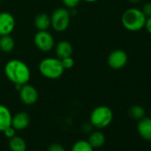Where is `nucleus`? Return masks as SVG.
Here are the masks:
<instances>
[{
	"instance_id": "5701e85b",
	"label": "nucleus",
	"mask_w": 151,
	"mask_h": 151,
	"mask_svg": "<svg viewBox=\"0 0 151 151\" xmlns=\"http://www.w3.org/2000/svg\"><path fill=\"white\" fill-rule=\"evenodd\" d=\"M141 12L146 16V18L151 17V2H147L143 5Z\"/></svg>"
},
{
	"instance_id": "6ab92c4d",
	"label": "nucleus",
	"mask_w": 151,
	"mask_h": 151,
	"mask_svg": "<svg viewBox=\"0 0 151 151\" xmlns=\"http://www.w3.org/2000/svg\"><path fill=\"white\" fill-rule=\"evenodd\" d=\"M93 150L94 148L91 146L88 140L86 139H79L78 141H76L71 147V151H93Z\"/></svg>"
},
{
	"instance_id": "f8f14e48",
	"label": "nucleus",
	"mask_w": 151,
	"mask_h": 151,
	"mask_svg": "<svg viewBox=\"0 0 151 151\" xmlns=\"http://www.w3.org/2000/svg\"><path fill=\"white\" fill-rule=\"evenodd\" d=\"M54 46H55L56 56L60 60L69 57L73 53V46L68 41H66V40L60 41Z\"/></svg>"
},
{
	"instance_id": "423d86ee",
	"label": "nucleus",
	"mask_w": 151,
	"mask_h": 151,
	"mask_svg": "<svg viewBox=\"0 0 151 151\" xmlns=\"http://www.w3.org/2000/svg\"><path fill=\"white\" fill-rule=\"evenodd\" d=\"M34 44L43 52H49L55 45L52 35L48 30H37L34 36Z\"/></svg>"
},
{
	"instance_id": "9b49d317",
	"label": "nucleus",
	"mask_w": 151,
	"mask_h": 151,
	"mask_svg": "<svg viewBox=\"0 0 151 151\" xmlns=\"http://www.w3.org/2000/svg\"><path fill=\"white\" fill-rule=\"evenodd\" d=\"M137 131L139 136L145 140H151V118L144 116L138 121Z\"/></svg>"
},
{
	"instance_id": "1a4fd4ad",
	"label": "nucleus",
	"mask_w": 151,
	"mask_h": 151,
	"mask_svg": "<svg viewBox=\"0 0 151 151\" xmlns=\"http://www.w3.org/2000/svg\"><path fill=\"white\" fill-rule=\"evenodd\" d=\"M15 18L8 12L0 13V37L11 35L15 28Z\"/></svg>"
},
{
	"instance_id": "4468645a",
	"label": "nucleus",
	"mask_w": 151,
	"mask_h": 151,
	"mask_svg": "<svg viewBox=\"0 0 151 151\" xmlns=\"http://www.w3.org/2000/svg\"><path fill=\"white\" fill-rule=\"evenodd\" d=\"M34 26L37 30H48L51 27V18L45 13L38 14L34 19Z\"/></svg>"
},
{
	"instance_id": "20e7f679",
	"label": "nucleus",
	"mask_w": 151,
	"mask_h": 151,
	"mask_svg": "<svg viewBox=\"0 0 151 151\" xmlns=\"http://www.w3.org/2000/svg\"><path fill=\"white\" fill-rule=\"evenodd\" d=\"M113 120V111L108 106H98L93 109L90 115L91 124L98 129L108 127Z\"/></svg>"
},
{
	"instance_id": "39448f33",
	"label": "nucleus",
	"mask_w": 151,
	"mask_h": 151,
	"mask_svg": "<svg viewBox=\"0 0 151 151\" xmlns=\"http://www.w3.org/2000/svg\"><path fill=\"white\" fill-rule=\"evenodd\" d=\"M51 18V27L57 32L65 31L70 23V13L65 7H60L55 9Z\"/></svg>"
},
{
	"instance_id": "0eeeda50",
	"label": "nucleus",
	"mask_w": 151,
	"mask_h": 151,
	"mask_svg": "<svg viewBox=\"0 0 151 151\" xmlns=\"http://www.w3.org/2000/svg\"><path fill=\"white\" fill-rule=\"evenodd\" d=\"M19 96L21 101L28 106L34 105L38 100V92L35 86L29 85V83L22 86L19 90Z\"/></svg>"
},
{
	"instance_id": "7ed1b4c3",
	"label": "nucleus",
	"mask_w": 151,
	"mask_h": 151,
	"mask_svg": "<svg viewBox=\"0 0 151 151\" xmlns=\"http://www.w3.org/2000/svg\"><path fill=\"white\" fill-rule=\"evenodd\" d=\"M38 69L43 77L48 79H58L64 73V68L59 58L48 57L42 60L39 63Z\"/></svg>"
},
{
	"instance_id": "ddd939ff",
	"label": "nucleus",
	"mask_w": 151,
	"mask_h": 151,
	"mask_svg": "<svg viewBox=\"0 0 151 151\" xmlns=\"http://www.w3.org/2000/svg\"><path fill=\"white\" fill-rule=\"evenodd\" d=\"M12 117L13 115L10 109L6 106L0 104V132L12 125Z\"/></svg>"
},
{
	"instance_id": "412c9836",
	"label": "nucleus",
	"mask_w": 151,
	"mask_h": 151,
	"mask_svg": "<svg viewBox=\"0 0 151 151\" xmlns=\"http://www.w3.org/2000/svg\"><path fill=\"white\" fill-rule=\"evenodd\" d=\"M61 1L67 8H72L73 9L79 5L81 0H61Z\"/></svg>"
},
{
	"instance_id": "a878e982",
	"label": "nucleus",
	"mask_w": 151,
	"mask_h": 151,
	"mask_svg": "<svg viewBox=\"0 0 151 151\" xmlns=\"http://www.w3.org/2000/svg\"><path fill=\"white\" fill-rule=\"evenodd\" d=\"M129 1H130L131 3H132V4H138V3L141 2L142 0H129Z\"/></svg>"
},
{
	"instance_id": "f257e3e1",
	"label": "nucleus",
	"mask_w": 151,
	"mask_h": 151,
	"mask_svg": "<svg viewBox=\"0 0 151 151\" xmlns=\"http://www.w3.org/2000/svg\"><path fill=\"white\" fill-rule=\"evenodd\" d=\"M4 72L7 79L14 86H23L29 83L31 77L29 66L18 59L8 60L5 65Z\"/></svg>"
},
{
	"instance_id": "aec40b11",
	"label": "nucleus",
	"mask_w": 151,
	"mask_h": 151,
	"mask_svg": "<svg viewBox=\"0 0 151 151\" xmlns=\"http://www.w3.org/2000/svg\"><path fill=\"white\" fill-rule=\"evenodd\" d=\"M60 60H61V64H62L64 69H69V68H73V66L75 64V61H74V60H73V58L71 56L61 59Z\"/></svg>"
},
{
	"instance_id": "b1692460",
	"label": "nucleus",
	"mask_w": 151,
	"mask_h": 151,
	"mask_svg": "<svg viewBox=\"0 0 151 151\" xmlns=\"http://www.w3.org/2000/svg\"><path fill=\"white\" fill-rule=\"evenodd\" d=\"M3 132H4L5 136H6L7 139H11V138H13L14 136L16 135V130H15L12 125L9 126V127H7L6 129H5V130L3 131Z\"/></svg>"
},
{
	"instance_id": "4be33fe9",
	"label": "nucleus",
	"mask_w": 151,
	"mask_h": 151,
	"mask_svg": "<svg viewBox=\"0 0 151 151\" xmlns=\"http://www.w3.org/2000/svg\"><path fill=\"white\" fill-rule=\"evenodd\" d=\"M47 151H66L65 147H63V145L60 144V143H52L48 148H47Z\"/></svg>"
},
{
	"instance_id": "bb28decb",
	"label": "nucleus",
	"mask_w": 151,
	"mask_h": 151,
	"mask_svg": "<svg viewBox=\"0 0 151 151\" xmlns=\"http://www.w3.org/2000/svg\"><path fill=\"white\" fill-rule=\"evenodd\" d=\"M83 1H86L87 3H95V2L99 1V0H83Z\"/></svg>"
},
{
	"instance_id": "a211bd4d",
	"label": "nucleus",
	"mask_w": 151,
	"mask_h": 151,
	"mask_svg": "<svg viewBox=\"0 0 151 151\" xmlns=\"http://www.w3.org/2000/svg\"><path fill=\"white\" fill-rule=\"evenodd\" d=\"M128 114L131 118L139 121V119H141L145 116L146 112H145V109L143 107H141L139 105H133L129 109Z\"/></svg>"
},
{
	"instance_id": "6e6552de",
	"label": "nucleus",
	"mask_w": 151,
	"mask_h": 151,
	"mask_svg": "<svg viewBox=\"0 0 151 151\" xmlns=\"http://www.w3.org/2000/svg\"><path fill=\"white\" fill-rule=\"evenodd\" d=\"M127 61L128 55L122 49H116L108 56V65L113 69L123 68L127 64Z\"/></svg>"
},
{
	"instance_id": "c85d7f7f",
	"label": "nucleus",
	"mask_w": 151,
	"mask_h": 151,
	"mask_svg": "<svg viewBox=\"0 0 151 151\" xmlns=\"http://www.w3.org/2000/svg\"><path fill=\"white\" fill-rule=\"evenodd\" d=\"M149 151H151V150H149Z\"/></svg>"
},
{
	"instance_id": "dca6fc26",
	"label": "nucleus",
	"mask_w": 151,
	"mask_h": 151,
	"mask_svg": "<svg viewBox=\"0 0 151 151\" xmlns=\"http://www.w3.org/2000/svg\"><path fill=\"white\" fill-rule=\"evenodd\" d=\"M8 146L11 151H27V143L25 139L17 135L9 139Z\"/></svg>"
},
{
	"instance_id": "2eb2a0df",
	"label": "nucleus",
	"mask_w": 151,
	"mask_h": 151,
	"mask_svg": "<svg viewBox=\"0 0 151 151\" xmlns=\"http://www.w3.org/2000/svg\"><path fill=\"white\" fill-rule=\"evenodd\" d=\"M106 141V137L103 132L101 131H94L92 132L89 135L88 142L93 148H100L101 147Z\"/></svg>"
},
{
	"instance_id": "9d476101",
	"label": "nucleus",
	"mask_w": 151,
	"mask_h": 151,
	"mask_svg": "<svg viewBox=\"0 0 151 151\" xmlns=\"http://www.w3.org/2000/svg\"><path fill=\"white\" fill-rule=\"evenodd\" d=\"M30 124V116L27 112L20 111L12 117V126L16 131L26 129Z\"/></svg>"
},
{
	"instance_id": "f3484780",
	"label": "nucleus",
	"mask_w": 151,
	"mask_h": 151,
	"mask_svg": "<svg viewBox=\"0 0 151 151\" xmlns=\"http://www.w3.org/2000/svg\"><path fill=\"white\" fill-rule=\"evenodd\" d=\"M15 47V42L11 35H5L0 37V50L3 52L9 53L14 51Z\"/></svg>"
},
{
	"instance_id": "393cba45",
	"label": "nucleus",
	"mask_w": 151,
	"mask_h": 151,
	"mask_svg": "<svg viewBox=\"0 0 151 151\" xmlns=\"http://www.w3.org/2000/svg\"><path fill=\"white\" fill-rule=\"evenodd\" d=\"M144 28H145V29H146V30H147V31L151 35V17L147 18Z\"/></svg>"
},
{
	"instance_id": "cd10ccee",
	"label": "nucleus",
	"mask_w": 151,
	"mask_h": 151,
	"mask_svg": "<svg viewBox=\"0 0 151 151\" xmlns=\"http://www.w3.org/2000/svg\"><path fill=\"white\" fill-rule=\"evenodd\" d=\"M1 1H2V0H0V3H1Z\"/></svg>"
},
{
	"instance_id": "f03ea898",
	"label": "nucleus",
	"mask_w": 151,
	"mask_h": 151,
	"mask_svg": "<svg viewBox=\"0 0 151 151\" xmlns=\"http://www.w3.org/2000/svg\"><path fill=\"white\" fill-rule=\"evenodd\" d=\"M146 16L141 10L137 8H129L124 12L121 17L123 27L131 32H137L141 30L146 22Z\"/></svg>"
}]
</instances>
